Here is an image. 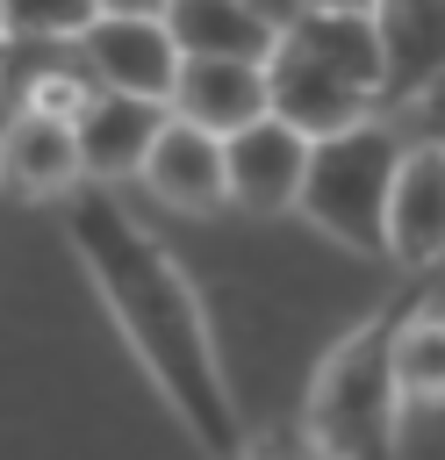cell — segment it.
I'll use <instances>...</instances> for the list:
<instances>
[{
	"mask_svg": "<svg viewBox=\"0 0 445 460\" xmlns=\"http://www.w3.org/2000/svg\"><path fill=\"white\" fill-rule=\"evenodd\" d=\"M65 244L79 259V273L93 280L108 323L122 331L129 359L144 367L151 395L172 410V424L194 438L201 460H244V417L230 402V374H222V352H215V331H208V309L187 280V266L122 208L115 187L86 180L65 208Z\"/></svg>",
	"mask_w": 445,
	"mask_h": 460,
	"instance_id": "obj_1",
	"label": "cell"
},
{
	"mask_svg": "<svg viewBox=\"0 0 445 460\" xmlns=\"http://www.w3.org/2000/svg\"><path fill=\"white\" fill-rule=\"evenodd\" d=\"M423 288L388 295L366 309L352 331H337L309 374L301 395V431L316 438L323 460H402V381H395V331L416 309Z\"/></svg>",
	"mask_w": 445,
	"mask_h": 460,
	"instance_id": "obj_2",
	"label": "cell"
},
{
	"mask_svg": "<svg viewBox=\"0 0 445 460\" xmlns=\"http://www.w3.org/2000/svg\"><path fill=\"white\" fill-rule=\"evenodd\" d=\"M402 137L373 115V122H352L337 137H316V158H309V187H301V208L330 244L359 252V259H388V208H395V172H402Z\"/></svg>",
	"mask_w": 445,
	"mask_h": 460,
	"instance_id": "obj_3",
	"label": "cell"
},
{
	"mask_svg": "<svg viewBox=\"0 0 445 460\" xmlns=\"http://www.w3.org/2000/svg\"><path fill=\"white\" fill-rule=\"evenodd\" d=\"M266 79H273V115H287L294 129H309V137H337V129H352V122H373V115H388L366 86H352L330 58H316L294 29H280V50L266 58Z\"/></svg>",
	"mask_w": 445,
	"mask_h": 460,
	"instance_id": "obj_4",
	"label": "cell"
},
{
	"mask_svg": "<svg viewBox=\"0 0 445 460\" xmlns=\"http://www.w3.org/2000/svg\"><path fill=\"white\" fill-rule=\"evenodd\" d=\"M79 58L93 65L100 86L144 93V101H172L179 65H187V50H179V36H172L165 14H100L79 36Z\"/></svg>",
	"mask_w": 445,
	"mask_h": 460,
	"instance_id": "obj_5",
	"label": "cell"
},
{
	"mask_svg": "<svg viewBox=\"0 0 445 460\" xmlns=\"http://www.w3.org/2000/svg\"><path fill=\"white\" fill-rule=\"evenodd\" d=\"M309 158H316L309 129H294L287 115H258L251 129L230 137V208H244V216H287V208H301Z\"/></svg>",
	"mask_w": 445,
	"mask_h": 460,
	"instance_id": "obj_6",
	"label": "cell"
},
{
	"mask_svg": "<svg viewBox=\"0 0 445 460\" xmlns=\"http://www.w3.org/2000/svg\"><path fill=\"white\" fill-rule=\"evenodd\" d=\"M0 180H7V194L29 201V208H65V201L86 187L79 129H72L65 115L14 108V115H7V137H0Z\"/></svg>",
	"mask_w": 445,
	"mask_h": 460,
	"instance_id": "obj_7",
	"label": "cell"
},
{
	"mask_svg": "<svg viewBox=\"0 0 445 460\" xmlns=\"http://www.w3.org/2000/svg\"><path fill=\"white\" fill-rule=\"evenodd\" d=\"M144 187L172 216H215V208H230V137L172 115L158 129L151 158H144Z\"/></svg>",
	"mask_w": 445,
	"mask_h": 460,
	"instance_id": "obj_8",
	"label": "cell"
},
{
	"mask_svg": "<svg viewBox=\"0 0 445 460\" xmlns=\"http://www.w3.org/2000/svg\"><path fill=\"white\" fill-rule=\"evenodd\" d=\"M388 259L402 273H438L445 266V144L438 137L402 151L395 208H388Z\"/></svg>",
	"mask_w": 445,
	"mask_h": 460,
	"instance_id": "obj_9",
	"label": "cell"
},
{
	"mask_svg": "<svg viewBox=\"0 0 445 460\" xmlns=\"http://www.w3.org/2000/svg\"><path fill=\"white\" fill-rule=\"evenodd\" d=\"M165 122H172V101H144V93H115V86H100L93 108L72 122V129H79L86 180H100V187L144 180V158H151V144H158Z\"/></svg>",
	"mask_w": 445,
	"mask_h": 460,
	"instance_id": "obj_10",
	"label": "cell"
},
{
	"mask_svg": "<svg viewBox=\"0 0 445 460\" xmlns=\"http://www.w3.org/2000/svg\"><path fill=\"white\" fill-rule=\"evenodd\" d=\"M373 22L388 43V108H438L445 101V0H380Z\"/></svg>",
	"mask_w": 445,
	"mask_h": 460,
	"instance_id": "obj_11",
	"label": "cell"
},
{
	"mask_svg": "<svg viewBox=\"0 0 445 460\" xmlns=\"http://www.w3.org/2000/svg\"><path fill=\"white\" fill-rule=\"evenodd\" d=\"M172 115H187V122H201L215 137L251 129L258 115H273L266 58H187L179 86H172Z\"/></svg>",
	"mask_w": 445,
	"mask_h": 460,
	"instance_id": "obj_12",
	"label": "cell"
},
{
	"mask_svg": "<svg viewBox=\"0 0 445 460\" xmlns=\"http://www.w3.org/2000/svg\"><path fill=\"white\" fill-rule=\"evenodd\" d=\"M172 36L187 58H273L287 14L266 0H172Z\"/></svg>",
	"mask_w": 445,
	"mask_h": 460,
	"instance_id": "obj_13",
	"label": "cell"
},
{
	"mask_svg": "<svg viewBox=\"0 0 445 460\" xmlns=\"http://www.w3.org/2000/svg\"><path fill=\"white\" fill-rule=\"evenodd\" d=\"M395 381L423 410L445 402V302L416 295V309L402 316V331H395Z\"/></svg>",
	"mask_w": 445,
	"mask_h": 460,
	"instance_id": "obj_14",
	"label": "cell"
},
{
	"mask_svg": "<svg viewBox=\"0 0 445 460\" xmlns=\"http://www.w3.org/2000/svg\"><path fill=\"white\" fill-rule=\"evenodd\" d=\"M14 43H79L100 22V0H0Z\"/></svg>",
	"mask_w": 445,
	"mask_h": 460,
	"instance_id": "obj_15",
	"label": "cell"
},
{
	"mask_svg": "<svg viewBox=\"0 0 445 460\" xmlns=\"http://www.w3.org/2000/svg\"><path fill=\"white\" fill-rule=\"evenodd\" d=\"M93 93H100L93 65H86V58H72V65H43V72H29V79L14 86V108H43V115L79 122V115L93 108Z\"/></svg>",
	"mask_w": 445,
	"mask_h": 460,
	"instance_id": "obj_16",
	"label": "cell"
},
{
	"mask_svg": "<svg viewBox=\"0 0 445 460\" xmlns=\"http://www.w3.org/2000/svg\"><path fill=\"white\" fill-rule=\"evenodd\" d=\"M244 460H323V453H316L309 431H258V438L244 446Z\"/></svg>",
	"mask_w": 445,
	"mask_h": 460,
	"instance_id": "obj_17",
	"label": "cell"
},
{
	"mask_svg": "<svg viewBox=\"0 0 445 460\" xmlns=\"http://www.w3.org/2000/svg\"><path fill=\"white\" fill-rule=\"evenodd\" d=\"M100 14H172V0H100Z\"/></svg>",
	"mask_w": 445,
	"mask_h": 460,
	"instance_id": "obj_18",
	"label": "cell"
},
{
	"mask_svg": "<svg viewBox=\"0 0 445 460\" xmlns=\"http://www.w3.org/2000/svg\"><path fill=\"white\" fill-rule=\"evenodd\" d=\"M294 7H380V0H294Z\"/></svg>",
	"mask_w": 445,
	"mask_h": 460,
	"instance_id": "obj_19",
	"label": "cell"
},
{
	"mask_svg": "<svg viewBox=\"0 0 445 460\" xmlns=\"http://www.w3.org/2000/svg\"><path fill=\"white\" fill-rule=\"evenodd\" d=\"M431 137H438V144H445V101H438V108H431Z\"/></svg>",
	"mask_w": 445,
	"mask_h": 460,
	"instance_id": "obj_20",
	"label": "cell"
},
{
	"mask_svg": "<svg viewBox=\"0 0 445 460\" xmlns=\"http://www.w3.org/2000/svg\"><path fill=\"white\" fill-rule=\"evenodd\" d=\"M266 7H273V14H294V0H266Z\"/></svg>",
	"mask_w": 445,
	"mask_h": 460,
	"instance_id": "obj_21",
	"label": "cell"
}]
</instances>
